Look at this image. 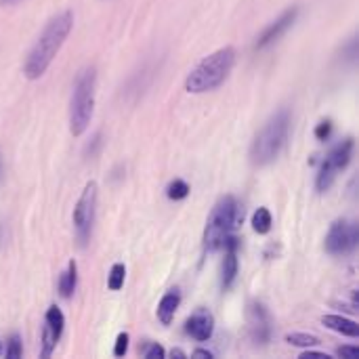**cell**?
I'll use <instances>...</instances> for the list:
<instances>
[{"label": "cell", "mask_w": 359, "mask_h": 359, "mask_svg": "<svg viewBox=\"0 0 359 359\" xmlns=\"http://www.w3.org/2000/svg\"><path fill=\"white\" fill-rule=\"evenodd\" d=\"M74 25V15L72 11H65L57 17H53L46 27L42 29L40 38L36 40V44L32 46V50L27 53V59L23 63V74L29 80H38L48 65L53 63L55 55L59 53V48L63 46L65 38L69 36Z\"/></svg>", "instance_id": "obj_1"}, {"label": "cell", "mask_w": 359, "mask_h": 359, "mask_svg": "<svg viewBox=\"0 0 359 359\" xmlns=\"http://www.w3.org/2000/svg\"><path fill=\"white\" fill-rule=\"evenodd\" d=\"M233 65H236V50L231 46L219 48L191 69V74L185 80V88L196 95L215 90L227 80Z\"/></svg>", "instance_id": "obj_2"}, {"label": "cell", "mask_w": 359, "mask_h": 359, "mask_svg": "<svg viewBox=\"0 0 359 359\" xmlns=\"http://www.w3.org/2000/svg\"><path fill=\"white\" fill-rule=\"evenodd\" d=\"M288 130H290V111L280 109L278 114H273L267 120V124L255 137V141L250 145V162L255 166L271 164L282 154V149L288 141Z\"/></svg>", "instance_id": "obj_3"}, {"label": "cell", "mask_w": 359, "mask_h": 359, "mask_svg": "<svg viewBox=\"0 0 359 359\" xmlns=\"http://www.w3.org/2000/svg\"><path fill=\"white\" fill-rule=\"evenodd\" d=\"M242 221V212H240V204L233 196H223L206 223L204 229V250L206 252H217L219 248H223L225 240L238 229Z\"/></svg>", "instance_id": "obj_4"}, {"label": "cell", "mask_w": 359, "mask_h": 359, "mask_svg": "<svg viewBox=\"0 0 359 359\" xmlns=\"http://www.w3.org/2000/svg\"><path fill=\"white\" fill-rule=\"evenodd\" d=\"M95 86H97L95 67H84L76 76L72 103H69V130L74 137H80L90 124L93 107H95Z\"/></svg>", "instance_id": "obj_5"}, {"label": "cell", "mask_w": 359, "mask_h": 359, "mask_svg": "<svg viewBox=\"0 0 359 359\" xmlns=\"http://www.w3.org/2000/svg\"><path fill=\"white\" fill-rule=\"evenodd\" d=\"M95 212H97V183L90 181L86 183L76 208H74V227H76V238L80 246H86L93 233L95 225Z\"/></svg>", "instance_id": "obj_6"}, {"label": "cell", "mask_w": 359, "mask_h": 359, "mask_svg": "<svg viewBox=\"0 0 359 359\" xmlns=\"http://www.w3.org/2000/svg\"><path fill=\"white\" fill-rule=\"evenodd\" d=\"M359 227L347 219H339L330 225L326 236V250L330 255H349L358 248Z\"/></svg>", "instance_id": "obj_7"}, {"label": "cell", "mask_w": 359, "mask_h": 359, "mask_svg": "<svg viewBox=\"0 0 359 359\" xmlns=\"http://www.w3.org/2000/svg\"><path fill=\"white\" fill-rule=\"evenodd\" d=\"M246 322H248V334L255 345H267L271 341V318L263 303L252 301L248 305Z\"/></svg>", "instance_id": "obj_8"}, {"label": "cell", "mask_w": 359, "mask_h": 359, "mask_svg": "<svg viewBox=\"0 0 359 359\" xmlns=\"http://www.w3.org/2000/svg\"><path fill=\"white\" fill-rule=\"evenodd\" d=\"M63 328H65V316L59 307H48L46 311V318H44V330H42V351H40V358H50L61 334H63Z\"/></svg>", "instance_id": "obj_9"}, {"label": "cell", "mask_w": 359, "mask_h": 359, "mask_svg": "<svg viewBox=\"0 0 359 359\" xmlns=\"http://www.w3.org/2000/svg\"><path fill=\"white\" fill-rule=\"evenodd\" d=\"M299 13H301V8L299 6H290V8H286L273 23H269L263 32H261V36L257 38V44H255V48L257 50H263V48H267L269 44H273V42H278L292 25H294V21H297V17H299Z\"/></svg>", "instance_id": "obj_10"}, {"label": "cell", "mask_w": 359, "mask_h": 359, "mask_svg": "<svg viewBox=\"0 0 359 359\" xmlns=\"http://www.w3.org/2000/svg\"><path fill=\"white\" fill-rule=\"evenodd\" d=\"M223 248H225V261H223V273H221V288H223V292H227L233 286V282L238 278V269H240V263H238L240 240L231 233L225 240Z\"/></svg>", "instance_id": "obj_11"}, {"label": "cell", "mask_w": 359, "mask_h": 359, "mask_svg": "<svg viewBox=\"0 0 359 359\" xmlns=\"http://www.w3.org/2000/svg\"><path fill=\"white\" fill-rule=\"evenodd\" d=\"M185 332H187L191 339L200 341V343L208 341V339L212 337V332H215V318H212V313H210L208 309H198V311L187 320Z\"/></svg>", "instance_id": "obj_12"}, {"label": "cell", "mask_w": 359, "mask_h": 359, "mask_svg": "<svg viewBox=\"0 0 359 359\" xmlns=\"http://www.w3.org/2000/svg\"><path fill=\"white\" fill-rule=\"evenodd\" d=\"M353 147H355V141L349 137V139H345V141H341L339 145H334L332 147V151L326 156V162L337 170V172H341V170H345L347 166H349V162H351V158H353Z\"/></svg>", "instance_id": "obj_13"}, {"label": "cell", "mask_w": 359, "mask_h": 359, "mask_svg": "<svg viewBox=\"0 0 359 359\" xmlns=\"http://www.w3.org/2000/svg\"><path fill=\"white\" fill-rule=\"evenodd\" d=\"M179 303H181V294H179L177 290H170V292H166V294L162 297V301H160V305H158V320H160L164 326H168V324L175 320V313H177V309H179Z\"/></svg>", "instance_id": "obj_14"}, {"label": "cell", "mask_w": 359, "mask_h": 359, "mask_svg": "<svg viewBox=\"0 0 359 359\" xmlns=\"http://www.w3.org/2000/svg\"><path fill=\"white\" fill-rule=\"evenodd\" d=\"M322 324H324V326H328L330 330L339 332V334H345V337H351V339L359 337L358 324H355V322H351V320H345V318H341V316H324Z\"/></svg>", "instance_id": "obj_15"}, {"label": "cell", "mask_w": 359, "mask_h": 359, "mask_svg": "<svg viewBox=\"0 0 359 359\" xmlns=\"http://www.w3.org/2000/svg\"><path fill=\"white\" fill-rule=\"evenodd\" d=\"M76 286H78V265L76 261H69L67 269L59 278V294L63 299H69L76 292Z\"/></svg>", "instance_id": "obj_16"}, {"label": "cell", "mask_w": 359, "mask_h": 359, "mask_svg": "<svg viewBox=\"0 0 359 359\" xmlns=\"http://www.w3.org/2000/svg\"><path fill=\"white\" fill-rule=\"evenodd\" d=\"M271 225H273V221H271V212H269L267 208H259V210L252 215V229H255L257 233H261V236L269 233V231H271Z\"/></svg>", "instance_id": "obj_17"}, {"label": "cell", "mask_w": 359, "mask_h": 359, "mask_svg": "<svg viewBox=\"0 0 359 359\" xmlns=\"http://www.w3.org/2000/svg\"><path fill=\"white\" fill-rule=\"evenodd\" d=\"M286 343H288V345H292V347H305V349H311V347H318V345H320V339H318V337H311V334L294 332V334H288V337H286Z\"/></svg>", "instance_id": "obj_18"}, {"label": "cell", "mask_w": 359, "mask_h": 359, "mask_svg": "<svg viewBox=\"0 0 359 359\" xmlns=\"http://www.w3.org/2000/svg\"><path fill=\"white\" fill-rule=\"evenodd\" d=\"M124 278H126V267L122 263H116L109 271V280H107V286L109 290H120L124 286Z\"/></svg>", "instance_id": "obj_19"}, {"label": "cell", "mask_w": 359, "mask_h": 359, "mask_svg": "<svg viewBox=\"0 0 359 359\" xmlns=\"http://www.w3.org/2000/svg\"><path fill=\"white\" fill-rule=\"evenodd\" d=\"M166 196H168L170 200H185V198L189 196V185H187L183 179H175V181L168 185Z\"/></svg>", "instance_id": "obj_20"}, {"label": "cell", "mask_w": 359, "mask_h": 359, "mask_svg": "<svg viewBox=\"0 0 359 359\" xmlns=\"http://www.w3.org/2000/svg\"><path fill=\"white\" fill-rule=\"evenodd\" d=\"M23 355V347H21V339L19 334H13L6 343V358L8 359H19Z\"/></svg>", "instance_id": "obj_21"}, {"label": "cell", "mask_w": 359, "mask_h": 359, "mask_svg": "<svg viewBox=\"0 0 359 359\" xmlns=\"http://www.w3.org/2000/svg\"><path fill=\"white\" fill-rule=\"evenodd\" d=\"M103 147V135L101 133H97L95 137H93V141L86 145V149H84V156L86 158H95L97 154H99V149Z\"/></svg>", "instance_id": "obj_22"}, {"label": "cell", "mask_w": 359, "mask_h": 359, "mask_svg": "<svg viewBox=\"0 0 359 359\" xmlns=\"http://www.w3.org/2000/svg\"><path fill=\"white\" fill-rule=\"evenodd\" d=\"M330 135H332V122H330V120H324V122H320V124L316 126V139L328 141Z\"/></svg>", "instance_id": "obj_23"}, {"label": "cell", "mask_w": 359, "mask_h": 359, "mask_svg": "<svg viewBox=\"0 0 359 359\" xmlns=\"http://www.w3.org/2000/svg\"><path fill=\"white\" fill-rule=\"evenodd\" d=\"M126 351H128V334H126V332H122V334H118V339H116L114 355H116V358H124V355H126Z\"/></svg>", "instance_id": "obj_24"}, {"label": "cell", "mask_w": 359, "mask_h": 359, "mask_svg": "<svg viewBox=\"0 0 359 359\" xmlns=\"http://www.w3.org/2000/svg\"><path fill=\"white\" fill-rule=\"evenodd\" d=\"M164 355H166V351L158 343H151L143 349V358L145 359H162Z\"/></svg>", "instance_id": "obj_25"}, {"label": "cell", "mask_w": 359, "mask_h": 359, "mask_svg": "<svg viewBox=\"0 0 359 359\" xmlns=\"http://www.w3.org/2000/svg\"><path fill=\"white\" fill-rule=\"evenodd\" d=\"M343 53L347 55V61H351V63H355L358 61V40L353 38L345 48H343Z\"/></svg>", "instance_id": "obj_26"}, {"label": "cell", "mask_w": 359, "mask_h": 359, "mask_svg": "<svg viewBox=\"0 0 359 359\" xmlns=\"http://www.w3.org/2000/svg\"><path fill=\"white\" fill-rule=\"evenodd\" d=\"M337 355L343 359H358L359 358V349L358 347H341L337 351Z\"/></svg>", "instance_id": "obj_27"}, {"label": "cell", "mask_w": 359, "mask_h": 359, "mask_svg": "<svg viewBox=\"0 0 359 359\" xmlns=\"http://www.w3.org/2000/svg\"><path fill=\"white\" fill-rule=\"evenodd\" d=\"M309 358H322V359H328V355L326 353H318V351H305L303 355H301V359H309Z\"/></svg>", "instance_id": "obj_28"}, {"label": "cell", "mask_w": 359, "mask_h": 359, "mask_svg": "<svg viewBox=\"0 0 359 359\" xmlns=\"http://www.w3.org/2000/svg\"><path fill=\"white\" fill-rule=\"evenodd\" d=\"M194 358L212 359V353H210V351H206V349H196V351H194Z\"/></svg>", "instance_id": "obj_29"}, {"label": "cell", "mask_w": 359, "mask_h": 359, "mask_svg": "<svg viewBox=\"0 0 359 359\" xmlns=\"http://www.w3.org/2000/svg\"><path fill=\"white\" fill-rule=\"evenodd\" d=\"M170 355H172V358H185V353H183L181 349H172V351H170Z\"/></svg>", "instance_id": "obj_30"}, {"label": "cell", "mask_w": 359, "mask_h": 359, "mask_svg": "<svg viewBox=\"0 0 359 359\" xmlns=\"http://www.w3.org/2000/svg\"><path fill=\"white\" fill-rule=\"evenodd\" d=\"M2 4H8V2H13V0H0Z\"/></svg>", "instance_id": "obj_31"}, {"label": "cell", "mask_w": 359, "mask_h": 359, "mask_svg": "<svg viewBox=\"0 0 359 359\" xmlns=\"http://www.w3.org/2000/svg\"><path fill=\"white\" fill-rule=\"evenodd\" d=\"M0 353H2V345H0Z\"/></svg>", "instance_id": "obj_32"}]
</instances>
